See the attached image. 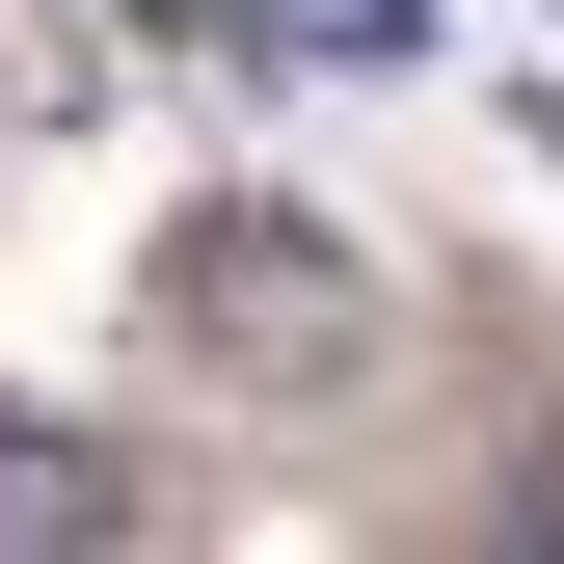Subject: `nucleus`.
Here are the masks:
<instances>
[{"instance_id":"3","label":"nucleus","mask_w":564,"mask_h":564,"mask_svg":"<svg viewBox=\"0 0 564 564\" xmlns=\"http://www.w3.org/2000/svg\"><path fill=\"white\" fill-rule=\"evenodd\" d=\"M511 511H538V538H564V431H538V457H511Z\"/></svg>"},{"instance_id":"2","label":"nucleus","mask_w":564,"mask_h":564,"mask_svg":"<svg viewBox=\"0 0 564 564\" xmlns=\"http://www.w3.org/2000/svg\"><path fill=\"white\" fill-rule=\"evenodd\" d=\"M82 538H134V457L54 431V403H0V564H82Z\"/></svg>"},{"instance_id":"1","label":"nucleus","mask_w":564,"mask_h":564,"mask_svg":"<svg viewBox=\"0 0 564 564\" xmlns=\"http://www.w3.org/2000/svg\"><path fill=\"white\" fill-rule=\"evenodd\" d=\"M162 349L242 377V403H323L349 349H377V269L323 216H269V188H216V216H162Z\"/></svg>"},{"instance_id":"4","label":"nucleus","mask_w":564,"mask_h":564,"mask_svg":"<svg viewBox=\"0 0 564 564\" xmlns=\"http://www.w3.org/2000/svg\"><path fill=\"white\" fill-rule=\"evenodd\" d=\"M538 162H564V82H538Z\"/></svg>"}]
</instances>
